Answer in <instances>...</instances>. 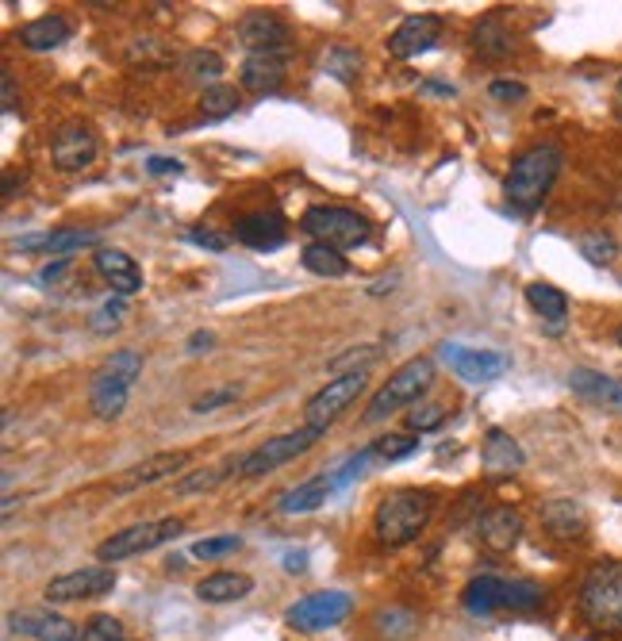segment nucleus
<instances>
[{
    "mask_svg": "<svg viewBox=\"0 0 622 641\" xmlns=\"http://www.w3.org/2000/svg\"><path fill=\"white\" fill-rule=\"evenodd\" d=\"M430 515H435V492H427V488H400V492H388L377 504L373 534L388 550H400V545H412L427 530Z\"/></svg>",
    "mask_w": 622,
    "mask_h": 641,
    "instance_id": "1",
    "label": "nucleus"
},
{
    "mask_svg": "<svg viewBox=\"0 0 622 641\" xmlns=\"http://www.w3.org/2000/svg\"><path fill=\"white\" fill-rule=\"evenodd\" d=\"M561 165H565V155L553 143H538V147L523 150V155L511 162V173L503 181V196L515 211L530 215V211L541 208V200L550 196L553 181H558Z\"/></svg>",
    "mask_w": 622,
    "mask_h": 641,
    "instance_id": "2",
    "label": "nucleus"
},
{
    "mask_svg": "<svg viewBox=\"0 0 622 641\" xmlns=\"http://www.w3.org/2000/svg\"><path fill=\"white\" fill-rule=\"evenodd\" d=\"M581 615L603 633H622V560H599L581 584Z\"/></svg>",
    "mask_w": 622,
    "mask_h": 641,
    "instance_id": "3",
    "label": "nucleus"
},
{
    "mask_svg": "<svg viewBox=\"0 0 622 641\" xmlns=\"http://www.w3.org/2000/svg\"><path fill=\"white\" fill-rule=\"evenodd\" d=\"M138 377H143V354L138 349H115L112 358L97 369V377H93V415L97 419H120Z\"/></svg>",
    "mask_w": 622,
    "mask_h": 641,
    "instance_id": "4",
    "label": "nucleus"
},
{
    "mask_svg": "<svg viewBox=\"0 0 622 641\" xmlns=\"http://www.w3.org/2000/svg\"><path fill=\"white\" fill-rule=\"evenodd\" d=\"M300 231L312 235V243L334 246V250H354V246L369 243V220L357 215L354 208H339V204H316L300 215Z\"/></svg>",
    "mask_w": 622,
    "mask_h": 641,
    "instance_id": "5",
    "label": "nucleus"
},
{
    "mask_svg": "<svg viewBox=\"0 0 622 641\" xmlns=\"http://www.w3.org/2000/svg\"><path fill=\"white\" fill-rule=\"evenodd\" d=\"M430 384H435V361L430 358L404 361L397 373L380 384L377 396L369 399V407H365V422H380V419H388L392 411H400V407L415 404V399H419Z\"/></svg>",
    "mask_w": 622,
    "mask_h": 641,
    "instance_id": "6",
    "label": "nucleus"
},
{
    "mask_svg": "<svg viewBox=\"0 0 622 641\" xmlns=\"http://www.w3.org/2000/svg\"><path fill=\"white\" fill-rule=\"evenodd\" d=\"M181 530H185V519L135 522V527H127V530H120V534L105 538V542L97 545V557L105 560V565H115V560L138 557V553H150V550H158V545L173 542Z\"/></svg>",
    "mask_w": 622,
    "mask_h": 641,
    "instance_id": "7",
    "label": "nucleus"
},
{
    "mask_svg": "<svg viewBox=\"0 0 622 641\" xmlns=\"http://www.w3.org/2000/svg\"><path fill=\"white\" fill-rule=\"evenodd\" d=\"M324 434L327 431H319V427H300V431H292V434H277V439L261 442L258 449L243 454V461H239V477H266V472H273V469H281V465L304 457L307 449L324 439Z\"/></svg>",
    "mask_w": 622,
    "mask_h": 641,
    "instance_id": "8",
    "label": "nucleus"
},
{
    "mask_svg": "<svg viewBox=\"0 0 622 641\" xmlns=\"http://www.w3.org/2000/svg\"><path fill=\"white\" fill-rule=\"evenodd\" d=\"M362 392H365V369L334 377V381H327L324 389H319L316 396L304 404V422H307V427H319V431H327V427H331V422L339 419V415L346 411V407L354 404Z\"/></svg>",
    "mask_w": 622,
    "mask_h": 641,
    "instance_id": "9",
    "label": "nucleus"
},
{
    "mask_svg": "<svg viewBox=\"0 0 622 641\" xmlns=\"http://www.w3.org/2000/svg\"><path fill=\"white\" fill-rule=\"evenodd\" d=\"M354 611V600L346 592H312L304 600H296L289 607V626L300 633H316V630H331L342 618Z\"/></svg>",
    "mask_w": 622,
    "mask_h": 641,
    "instance_id": "10",
    "label": "nucleus"
},
{
    "mask_svg": "<svg viewBox=\"0 0 622 641\" xmlns=\"http://www.w3.org/2000/svg\"><path fill=\"white\" fill-rule=\"evenodd\" d=\"M442 361L450 366L453 377H461V381H469V384L500 381L511 369L508 354H500V349H473V346H458V342H446Z\"/></svg>",
    "mask_w": 622,
    "mask_h": 641,
    "instance_id": "11",
    "label": "nucleus"
},
{
    "mask_svg": "<svg viewBox=\"0 0 622 641\" xmlns=\"http://www.w3.org/2000/svg\"><path fill=\"white\" fill-rule=\"evenodd\" d=\"M97 150H100L97 135L85 123H62L54 131V138H50V162L62 173H82L85 165L97 162Z\"/></svg>",
    "mask_w": 622,
    "mask_h": 641,
    "instance_id": "12",
    "label": "nucleus"
},
{
    "mask_svg": "<svg viewBox=\"0 0 622 641\" xmlns=\"http://www.w3.org/2000/svg\"><path fill=\"white\" fill-rule=\"evenodd\" d=\"M115 588V568L108 565H89V568H73L62 572L47 584L50 603H77V600H97Z\"/></svg>",
    "mask_w": 622,
    "mask_h": 641,
    "instance_id": "13",
    "label": "nucleus"
},
{
    "mask_svg": "<svg viewBox=\"0 0 622 641\" xmlns=\"http://www.w3.org/2000/svg\"><path fill=\"white\" fill-rule=\"evenodd\" d=\"M442 16H435V12H419V16H407L404 24L397 27V32L388 35V54L392 58H415L423 54V50H430L438 42V35H442Z\"/></svg>",
    "mask_w": 622,
    "mask_h": 641,
    "instance_id": "14",
    "label": "nucleus"
},
{
    "mask_svg": "<svg viewBox=\"0 0 622 641\" xmlns=\"http://www.w3.org/2000/svg\"><path fill=\"white\" fill-rule=\"evenodd\" d=\"M235 238L258 254L281 250L284 238H289V223H284V215H277V211H254V215H243V220L235 223Z\"/></svg>",
    "mask_w": 622,
    "mask_h": 641,
    "instance_id": "15",
    "label": "nucleus"
},
{
    "mask_svg": "<svg viewBox=\"0 0 622 641\" xmlns=\"http://www.w3.org/2000/svg\"><path fill=\"white\" fill-rule=\"evenodd\" d=\"M239 39H243V47L251 54H258V50L284 54V47H289V24L277 12H246L243 24H239Z\"/></svg>",
    "mask_w": 622,
    "mask_h": 641,
    "instance_id": "16",
    "label": "nucleus"
},
{
    "mask_svg": "<svg viewBox=\"0 0 622 641\" xmlns=\"http://www.w3.org/2000/svg\"><path fill=\"white\" fill-rule=\"evenodd\" d=\"M477 534L492 553H511L523 538V515L515 507H488L477 522Z\"/></svg>",
    "mask_w": 622,
    "mask_h": 641,
    "instance_id": "17",
    "label": "nucleus"
},
{
    "mask_svg": "<svg viewBox=\"0 0 622 641\" xmlns=\"http://www.w3.org/2000/svg\"><path fill=\"white\" fill-rule=\"evenodd\" d=\"M185 465H188L185 449H166V454H154V457H146V461L131 465V469L120 477V484H115V492H135V488L158 484V480H166V477H173V472H181Z\"/></svg>",
    "mask_w": 622,
    "mask_h": 641,
    "instance_id": "18",
    "label": "nucleus"
},
{
    "mask_svg": "<svg viewBox=\"0 0 622 641\" xmlns=\"http://www.w3.org/2000/svg\"><path fill=\"white\" fill-rule=\"evenodd\" d=\"M284 70H289L284 54H277V50H258V54H246L243 65H239V85H243L246 93H273L277 85L284 82Z\"/></svg>",
    "mask_w": 622,
    "mask_h": 641,
    "instance_id": "19",
    "label": "nucleus"
},
{
    "mask_svg": "<svg viewBox=\"0 0 622 641\" xmlns=\"http://www.w3.org/2000/svg\"><path fill=\"white\" fill-rule=\"evenodd\" d=\"M569 389H573L581 399H588V404L603 407V411L622 415V381L619 377L596 373V369H573V373H569Z\"/></svg>",
    "mask_w": 622,
    "mask_h": 641,
    "instance_id": "20",
    "label": "nucleus"
},
{
    "mask_svg": "<svg viewBox=\"0 0 622 641\" xmlns=\"http://www.w3.org/2000/svg\"><path fill=\"white\" fill-rule=\"evenodd\" d=\"M97 273L108 281V288H112L115 296H135L138 288H143V269L135 266V258L123 250H97Z\"/></svg>",
    "mask_w": 622,
    "mask_h": 641,
    "instance_id": "21",
    "label": "nucleus"
},
{
    "mask_svg": "<svg viewBox=\"0 0 622 641\" xmlns=\"http://www.w3.org/2000/svg\"><path fill=\"white\" fill-rule=\"evenodd\" d=\"M12 633H32L39 641H82L77 626L62 615H50V611H20V615H9Z\"/></svg>",
    "mask_w": 622,
    "mask_h": 641,
    "instance_id": "22",
    "label": "nucleus"
},
{
    "mask_svg": "<svg viewBox=\"0 0 622 641\" xmlns=\"http://www.w3.org/2000/svg\"><path fill=\"white\" fill-rule=\"evenodd\" d=\"M523 461H526L523 446H519V442L511 439L508 431L492 427V431L485 434V446H480V465H485L492 477H511L515 469H523Z\"/></svg>",
    "mask_w": 622,
    "mask_h": 641,
    "instance_id": "23",
    "label": "nucleus"
},
{
    "mask_svg": "<svg viewBox=\"0 0 622 641\" xmlns=\"http://www.w3.org/2000/svg\"><path fill=\"white\" fill-rule=\"evenodd\" d=\"M334 492V480L331 472H319V477H307L304 484L289 488V492L277 500V511L284 515H307V511H316V507L327 504V495Z\"/></svg>",
    "mask_w": 622,
    "mask_h": 641,
    "instance_id": "24",
    "label": "nucleus"
},
{
    "mask_svg": "<svg viewBox=\"0 0 622 641\" xmlns=\"http://www.w3.org/2000/svg\"><path fill=\"white\" fill-rule=\"evenodd\" d=\"M541 527L550 530L553 538H584V527H588V515L576 500H550V504H541Z\"/></svg>",
    "mask_w": 622,
    "mask_h": 641,
    "instance_id": "25",
    "label": "nucleus"
},
{
    "mask_svg": "<svg viewBox=\"0 0 622 641\" xmlns=\"http://www.w3.org/2000/svg\"><path fill=\"white\" fill-rule=\"evenodd\" d=\"M70 35H73L70 20L50 12V16H39L20 27L16 39H20V47H27V50H54V47H62V42H70Z\"/></svg>",
    "mask_w": 622,
    "mask_h": 641,
    "instance_id": "26",
    "label": "nucleus"
},
{
    "mask_svg": "<svg viewBox=\"0 0 622 641\" xmlns=\"http://www.w3.org/2000/svg\"><path fill=\"white\" fill-rule=\"evenodd\" d=\"M254 592V580L246 572H211L196 584V600L200 603H235Z\"/></svg>",
    "mask_w": 622,
    "mask_h": 641,
    "instance_id": "27",
    "label": "nucleus"
},
{
    "mask_svg": "<svg viewBox=\"0 0 622 641\" xmlns=\"http://www.w3.org/2000/svg\"><path fill=\"white\" fill-rule=\"evenodd\" d=\"M503 584H508V580L492 577V572L469 580L465 592H461V607L469 611V615H477V618H488L492 611L503 607Z\"/></svg>",
    "mask_w": 622,
    "mask_h": 641,
    "instance_id": "28",
    "label": "nucleus"
},
{
    "mask_svg": "<svg viewBox=\"0 0 622 641\" xmlns=\"http://www.w3.org/2000/svg\"><path fill=\"white\" fill-rule=\"evenodd\" d=\"M93 243H97V235H93V231L65 227V231H54V235H42V238H20L16 250H47V254L65 258L70 250H82V246H93Z\"/></svg>",
    "mask_w": 622,
    "mask_h": 641,
    "instance_id": "29",
    "label": "nucleus"
},
{
    "mask_svg": "<svg viewBox=\"0 0 622 641\" xmlns=\"http://www.w3.org/2000/svg\"><path fill=\"white\" fill-rule=\"evenodd\" d=\"M300 261H304L307 273L327 276V281H339V276L350 273V261L342 258V250H334V246H324V243H307L304 254H300Z\"/></svg>",
    "mask_w": 622,
    "mask_h": 641,
    "instance_id": "30",
    "label": "nucleus"
},
{
    "mask_svg": "<svg viewBox=\"0 0 622 641\" xmlns=\"http://www.w3.org/2000/svg\"><path fill=\"white\" fill-rule=\"evenodd\" d=\"M219 74H223V58H219L216 50L196 47L181 58V77H185V82H196V85H204V89H211V85H219Z\"/></svg>",
    "mask_w": 622,
    "mask_h": 641,
    "instance_id": "31",
    "label": "nucleus"
},
{
    "mask_svg": "<svg viewBox=\"0 0 622 641\" xmlns=\"http://www.w3.org/2000/svg\"><path fill=\"white\" fill-rule=\"evenodd\" d=\"M526 304H530V308L538 311L541 319H550L553 326H561V319L569 316L565 293H561V288H553V284H546V281L526 284Z\"/></svg>",
    "mask_w": 622,
    "mask_h": 641,
    "instance_id": "32",
    "label": "nucleus"
},
{
    "mask_svg": "<svg viewBox=\"0 0 622 641\" xmlns=\"http://www.w3.org/2000/svg\"><path fill=\"white\" fill-rule=\"evenodd\" d=\"M243 97H239L235 85H211V89L200 93V115L204 120H227V115H235Z\"/></svg>",
    "mask_w": 622,
    "mask_h": 641,
    "instance_id": "33",
    "label": "nucleus"
},
{
    "mask_svg": "<svg viewBox=\"0 0 622 641\" xmlns=\"http://www.w3.org/2000/svg\"><path fill=\"white\" fill-rule=\"evenodd\" d=\"M239 461L243 457H231L227 465H219V469H200V472H188V477H181L178 484H173V492L178 495H193V492H211L216 484H223L227 477H239Z\"/></svg>",
    "mask_w": 622,
    "mask_h": 641,
    "instance_id": "34",
    "label": "nucleus"
},
{
    "mask_svg": "<svg viewBox=\"0 0 622 641\" xmlns=\"http://www.w3.org/2000/svg\"><path fill=\"white\" fill-rule=\"evenodd\" d=\"M473 47H477L485 58H503V54H511V35L503 32L500 20L488 16V20H480V24L473 27Z\"/></svg>",
    "mask_w": 622,
    "mask_h": 641,
    "instance_id": "35",
    "label": "nucleus"
},
{
    "mask_svg": "<svg viewBox=\"0 0 622 641\" xmlns=\"http://www.w3.org/2000/svg\"><path fill=\"white\" fill-rule=\"evenodd\" d=\"M541 603H546V592H541V584H534V580H508V584H503V607L530 615Z\"/></svg>",
    "mask_w": 622,
    "mask_h": 641,
    "instance_id": "36",
    "label": "nucleus"
},
{
    "mask_svg": "<svg viewBox=\"0 0 622 641\" xmlns=\"http://www.w3.org/2000/svg\"><path fill=\"white\" fill-rule=\"evenodd\" d=\"M123 316H127V300H123V296H108V300L100 304L97 311H93L89 331H93V334H112V331H120V326H123Z\"/></svg>",
    "mask_w": 622,
    "mask_h": 641,
    "instance_id": "37",
    "label": "nucleus"
},
{
    "mask_svg": "<svg viewBox=\"0 0 622 641\" xmlns=\"http://www.w3.org/2000/svg\"><path fill=\"white\" fill-rule=\"evenodd\" d=\"M373 449H377V461H404L419 449V434H385L373 442Z\"/></svg>",
    "mask_w": 622,
    "mask_h": 641,
    "instance_id": "38",
    "label": "nucleus"
},
{
    "mask_svg": "<svg viewBox=\"0 0 622 641\" xmlns=\"http://www.w3.org/2000/svg\"><path fill=\"white\" fill-rule=\"evenodd\" d=\"M581 254L591 266H611L614 254H619V243L607 231H588V235H581Z\"/></svg>",
    "mask_w": 622,
    "mask_h": 641,
    "instance_id": "39",
    "label": "nucleus"
},
{
    "mask_svg": "<svg viewBox=\"0 0 622 641\" xmlns=\"http://www.w3.org/2000/svg\"><path fill=\"white\" fill-rule=\"evenodd\" d=\"M377 626H380V633H385V638L404 641V638H412V630H415V615H412V611L388 607V611H380V615H377Z\"/></svg>",
    "mask_w": 622,
    "mask_h": 641,
    "instance_id": "40",
    "label": "nucleus"
},
{
    "mask_svg": "<svg viewBox=\"0 0 622 641\" xmlns=\"http://www.w3.org/2000/svg\"><path fill=\"white\" fill-rule=\"evenodd\" d=\"M243 550V538L239 534H219V538H200V542L193 545V557L196 560H219L227 557V553Z\"/></svg>",
    "mask_w": 622,
    "mask_h": 641,
    "instance_id": "41",
    "label": "nucleus"
},
{
    "mask_svg": "<svg viewBox=\"0 0 622 641\" xmlns=\"http://www.w3.org/2000/svg\"><path fill=\"white\" fill-rule=\"evenodd\" d=\"M373 457H377V449H373V446H365L362 454L346 457V461H342L339 469L331 472V480H334V492H342V488H350V484H354V480L362 477V472H365V465H369Z\"/></svg>",
    "mask_w": 622,
    "mask_h": 641,
    "instance_id": "42",
    "label": "nucleus"
},
{
    "mask_svg": "<svg viewBox=\"0 0 622 641\" xmlns=\"http://www.w3.org/2000/svg\"><path fill=\"white\" fill-rule=\"evenodd\" d=\"M446 422V407L442 404H419L412 415H407V431L412 434H427V431H438Z\"/></svg>",
    "mask_w": 622,
    "mask_h": 641,
    "instance_id": "43",
    "label": "nucleus"
},
{
    "mask_svg": "<svg viewBox=\"0 0 622 641\" xmlns=\"http://www.w3.org/2000/svg\"><path fill=\"white\" fill-rule=\"evenodd\" d=\"M82 641H123V626L112 615H93L82 626Z\"/></svg>",
    "mask_w": 622,
    "mask_h": 641,
    "instance_id": "44",
    "label": "nucleus"
},
{
    "mask_svg": "<svg viewBox=\"0 0 622 641\" xmlns=\"http://www.w3.org/2000/svg\"><path fill=\"white\" fill-rule=\"evenodd\" d=\"M357 54L354 50H342V47H334L331 54H327V70H331L339 82H354V74H357Z\"/></svg>",
    "mask_w": 622,
    "mask_h": 641,
    "instance_id": "45",
    "label": "nucleus"
},
{
    "mask_svg": "<svg viewBox=\"0 0 622 641\" xmlns=\"http://www.w3.org/2000/svg\"><path fill=\"white\" fill-rule=\"evenodd\" d=\"M185 238L193 246H200V250H211V254H223L227 246H231V238L219 235V231H211V227H188Z\"/></svg>",
    "mask_w": 622,
    "mask_h": 641,
    "instance_id": "46",
    "label": "nucleus"
},
{
    "mask_svg": "<svg viewBox=\"0 0 622 641\" xmlns=\"http://www.w3.org/2000/svg\"><path fill=\"white\" fill-rule=\"evenodd\" d=\"M239 396V389H219V392H208V396H200L193 404V411L196 415H204V411H211V407H223V404H231V399Z\"/></svg>",
    "mask_w": 622,
    "mask_h": 641,
    "instance_id": "47",
    "label": "nucleus"
},
{
    "mask_svg": "<svg viewBox=\"0 0 622 641\" xmlns=\"http://www.w3.org/2000/svg\"><path fill=\"white\" fill-rule=\"evenodd\" d=\"M488 93H492L496 100H526V85H519V82H492Z\"/></svg>",
    "mask_w": 622,
    "mask_h": 641,
    "instance_id": "48",
    "label": "nucleus"
},
{
    "mask_svg": "<svg viewBox=\"0 0 622 641\" xmlns=\"http://www.w3.org/2000/svg\"><path fill=\"white\" fill-rule=\"evenodd\" d=\"M146 173H154V177H166V173H173V177H178V173H181V162H178V158L154 155V158H146Z\"/></svg>",
    "mask_w": 622,
    "mask_h": 641,
    "instance_id": "49",
    "label": "nucleus"
},
{
    "mask_svg": "<svg viewBox=\"0 0 622 641\" xmlns=\"http://www.w3.org/2000/svg\"><path fill=\"white\" fill-rule=\"evenodd\" d=\"M373 358H377V346H362L357 354H346V358H334L331 369H342V366H357V369H362V366H369Z\"/></svg>",
    "mask_w": 622,
    "mask_h": 641,
    "instance_id": "50",
    "label": "nucleus"
},
{
    "mask_svg": "<svg viewBox=\"0 0 622 641\" xmlns=\"http://www.w3.org/2000/svg\"><path fill=\"white\" fill-rule=\"evenodd\" d=\"M0 89H4V112H16V77L9 74V70H4V74H0Z\"/></svg>",
    "mask_w": 622,
    "mask_h": 641,
    "instance_id": "51",
    "label": "nucleus"
},
{
    "mask_svg": "<svg viewBox=\"0 0 622 641\" xmlns=\"http://www.w3.org/2000/svg\"><path fill=\"white\" fill-rule=\"evenodd\" d=\"M211 342H216V334H211V331H196V334H188V354H208Z\"/></svg>",
    "mask_w": 622,
    "mask_h": 641,
    "instance_id": "52",
    "label": "nucleus"
},
{
    "mask_svg": "<svg viewBox=\"0 0 622 641\" xmlns=\"http://www.w3.org/2000/svg\"><path fill=\"white\" fill-rule=\"evenodd\" d=\"M307 568V553L296 550V553H284V572H304Z\"/></svg>",
    "mask_w": 622,
    "mask_h": 641,
    "instance_id": "53",
    "label": "nucleus"
},
{
    "mask_svg": "<svg viewBox=\"0 0 622 641\" xmlns=\"http://www.w3.org/2000/svg\"><path fill=\"white\" fill-rule=\"evenodd\" d=\"M65 266H70V258H58L54 266H47V269H42V273H39V281H54V276L62 273Z\"/></svg>",
    "mask_w": 622,
    "mask_h": 641,
    "instance_id": "54",
    "label": "nucleus"
},
{
    "mask_svg": "<svg viewBox=\"0 0 622 641\" xmlns=\"http://www.w3.org/2000/svg\"><path fill=\"white\" fill-rule=\"evenodd\" d=\"M614 115L622 120V82H619V93H614Z\"/></svg>",
    "mask_w": 622,
    "mask_h": 641,
    "instance_id": "55",
    "label": "nucleus"
},
{
    "mask_svg": "<svg viewBox=\"0 0 622 641\" xmlns=\"http://www.w3.org/2000/svg\"><path fill=\"white\" fill-rule=\"evenodd\" d=\"M614 338H619V346H622V326H619V334H614Z\"/></svg>",
    "mask_w": 622,
    "mask_h": 641,
    "instance_id": "56",
    "label": "nucleus"
}]
</instances>
